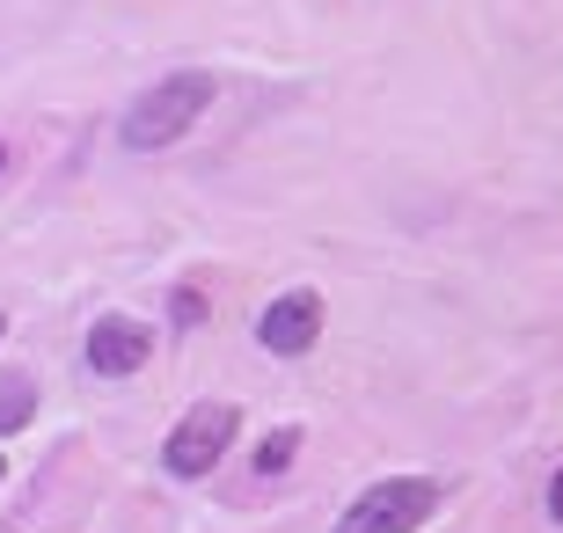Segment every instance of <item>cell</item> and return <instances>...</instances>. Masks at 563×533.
Wrapping results in <instances>:
<instances>
[{
  "label": "cell",
  "instance_id": "30bf717a",
  "mask_svg": "<svg viewBox=\"0 0 563 533\" xmlns=\"http://www.w3.org/2000/svg\"><path fill=\"white\" fill-rule=\"evenodd\" d=\"M0 168H8V146H0Z\"/></svg>",
  "mask_w": 563,
  "mask_h": 533
},
{
  "label": "cell",
  "instance_id": "ba28073f",
  "mask_svg": "<svg viewBox=\"0 0 563 533\" xmlns=\"http://www.w3.org/2000/svg\"><path fill=\"white\" fill-rule=\"evenodd\" d=\"M168 314H176V329H198V322H206V292H198V286H176Z\"/></svg>",
  "mask_w": 563,
  "mask_h": 533
},
{
  "label": "cell",
  "instance_id": "52a82bcc",
  "mask_svg": "<svg viewBox=\"0 0 563 533\" xmlns=\"http://www.w3.org/2000/svg\"><path fill=\"white\" fill-rule=\"evenodd\" d=\"M292 453H300V431H292V424H278L272 438L256 446V475H286V468H292Z\"/></svg>",
  "mask_w": 563,
  "mask_h": 533
},
{
  "label": "cell",
  "instance_id": "277c9868",
  "mask_svg": "<svg viewBox=\"0 0 563 533\" xmlns=\"http://www.w3.org/2000/svg\"><path fill=\"white\" fill-rule=\"evenodd\" d=\"M256 336H264V351H278V358L314 351V336H322V300H314V292H278L272 308H264V322H256Z\"/></svg>",
  "mask_w": 563,
  "mask_h": 533
},
{
  "label": "cell",
  "instance_id": "9c48e42d",
  "mask_svg": "<svg viewBox=\"0 0 563 533\" xmlns=\"http://www.w3.org/2000/svg\"><path fill=\"white\" fill-rule=\"evenodd\" d=\"M549 519L563 526V468H556V482H549Z\"/></svg>",
  "mask_w": 563,
  "mask_h": 533
},
{
  "label": "cell",
  "instance_id": "5b68a950",
  "mask_svg": "<svg viewBox=\"0 0 563 533\" xmlns=\"http://www.w3.org/2000/svg\"><path fill=\"white\" fill-rule=\"evenodd\" d=\"M146 351H154V336H146L132 314H103V322L88 329V366L103 373V380H125V373H140Z\"/></svg>",
  "mask_w": 563,
  "mask_h": 533
},
{
  "label": "cell",
  "instance_id": "3957f363",
  "mask_svg": "<svg viewBox=\"0 0 563 533\" xmlns=\"http://www.w3.org/2000/svg\"><path fill=\"white\" fill-rule=\"evenodd\" d=\"M234 431H242V410H234V402H198L184 424L168 431V446H162L168 475H212L220 453L234 446Z\"/></svg>",
  "mask_w": 563,
  "mask_h": 533
},
{
  "label": "cell",
  "instance_id": "6da1fadb",
  "mask_svg": "<svg viewBox=\"0 0 563 533\" xmlns=\"http://www.w3.org/2000/svg\"><path fill=\"white\" fill-rule=\"evenodd\" d=\"M206 103H212V74H168V81H154L140 103L125 110L118 140H125L132 154H162V146H176L190 124L206 118Z\"/></svg>",
  "mask_w": 563,
  "mask_h": 533
},
{
  "label": "cell",
  "instance_id": "8992f818",
  "mask_svg": "<svg viewBox=\"0 0 563 533\" xmlns=\"http://www.w3.org/2000/svg\"><path fill=\"white\" fill-rule=\"evenodd\" d=\"M30 417H37V388H30V380H0V431H22L30 424Z\"/></svg>",
  "mask_w": 563,
  "mask_h": 533
},
{
  "label": "cell",
  "instance_id": "7a4b0ae2",
  "mask_svg": "<svg viewBox=\"0 0 563 533\" xmlns=\"http://www.w3.org/2000/svg\"><path fill=\"white\" fill-rule=\"evenodd\" d=\"M439 512V482L432 475H388L336 519V533H418Z\"/></svg>",
  "mask_w": 563,
  "mask_h": 533
},
{
  "label": "cell",
  "instance_id": "8fae6325",
  "mask_svg": "<svg viewBox=\"0 0 563 533\" xmlns=\"http://www.w3.org/2000/svg\"><path fill=\"white\" fill-rule=\"evenodd\" d=\"M0 336H8V322H0Z\"/></svg>",
  "mask_w": 563,
  "mask_h": 533
}]
</instances>
